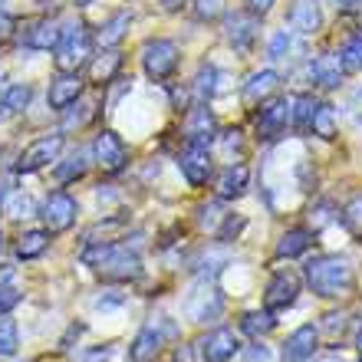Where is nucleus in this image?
<instances>
[{
    "instance_id": "nucleus-1",
    "label": "nucleus",
    "mask_w": 362,
    "mask_h": 362,
    "mask_svg": "<svg viewBox=\"0 0 362 362\" xmlns=\"http://www.w3.org/2000/svg\"><path fill=\"white\" fill-rule=\"evenodd\" d=\"M306 284L316 296L323 300H339V296H349L356 286V270L346 257H336V254H326V257H313L306 264Z\"/></svg>"
},
{
    "instance_id": "nucleus-2",
    "label": "nucleus",
    "mask_w": 362,
    "mask_h": 362,
    "mask_svg": "<svg viewBox=\"0 0 362 362\" xmlns=\"http://www.w3.org/2000/svg\"><path fill=\"white\" fill-rule=\"evenodd\" d=\"M83 260L103 276L105 284H129V280H139V276H142V260H139V254L119 247V244H89Z\"/></svg>"
},
{
    "instance_id": "nucleus-3",
    "label": "nucleus",
    "mask_w": 362,
    "mask_h": 362,
    "mask_svg": "<svg viewBox=\"0 0 362 362\" xmlns=\"http://www.w3.org/2000/svg\"><path fill=\"white\" fill-rule=\"evenodd\" d=\"M93 59V37L83 20H73L63 27V37L57 43V69L59 73H79Z\"/></svg>"
},
{
    "instance_id": "nucleus-4",
    "label": "nucleus",
    "mask_w": 362,
    "mask_h": 362,
    "mask_svg": "<svg viewBox=\"0 0 362 362\" xmlns=\"http://www.w3.org/2000/svg\"><path fill=\"white\" fill-rule=\"evenodd\" d=\"M224 313V296L218 293V286L201 280V284L191 286V293L185 296V316L194 320V323H211V320H221Z\"/></svg>"
},
{
    "instance_id": "nucleus-5",
    "label": "nucleus",
    "mask_w": 362,
    "mask_h": 362,
    "mask_svg": "<svg viewBox=\"0 0 362 362\" xmlns=\"http://www.w3.org/2000/svg\"><path fill=\"white\" fill-rule=\"evenodd\" d=\"M142 66L148 73V79L165 83L178 69V47H175L172 40H148L142 47Z\"/></svg>"
},
{
    "instance_id": "nucleus-6",
    "label": "nucleus",
    "mask_w": 362,
    "mask_h": 362,
    "mask_svg": "<svg viewBox=\"0 0 362 362\" xmlns=\"http://www.w3.org/2000/svg\"><path fill=\"white\" fill-rule=\"evenodd\" d=\"M63 145H66V139H63L59 132L57 135H43V139H37V142H30L17 158V172L20 175H33V172H40V168H47L49 162H57L59 155H63Z\"/></svg>"
},
{
    "instance_id": "nucleus-7",
    "label": "nucleus",
    "mask_w": 362,
    "mask_h": 362,
    "mask_svg": "<svg viewBox=\"0 0 362 362\" xmlns=\"http://www.w3.org/2000/svg\"><path fill=\"white\" fill-rule=\"evenodd\" d=\"M76 214H79V201L66 191H53L47 201H43V208H40V218L47 224L49 234H59V230H69L76 224Z\"/></svg>"
},
{
    "instance_id": "nucleus-8",
    "label": "nucleus",
    "mask_w": 362,
    "mask_h": 362,
    "mask_svg": "<svg viewBox=\"0 0 362 362\" xmlns=\"http://www.w3.org/2000/svg\"><path fill=\"white\" fill-rule=\"evenodd\" d=\"M93 152H95V165L109 175H119L125 165H129V148H125V142L119 139V132H112V129H105V132L95 135Z\"/></svg>"
},
{
    "instance_id": "nucleus-9",
    "label": "nucleus",
    "mask_w": 362,
    "mask_h": 362,
    "mask_svg": "<svg viewBox=\"0 0 362 362\" xmlns=\"http://www.w3.org/2000/svg\"><path fill=\"white\" fill-rule=\"evenodd\" d=\"M286 125H290V99H267V103H260L257 135L264 142H274L276 135H284Z\"/></svg>"
},
{
    "instance_id": "nucleus-10",
    "label": "nucleus",
    "mask_w": 362,
    "mask_h": 362,
    "mask_svg": "<svg viewBox=\"0 0 362 362\" xmlns=\"http://www.w3.org/2000/svg\"><path fill=\"white\" fill-rule=\"evenodd\" d=\"M238 353H240V339L234 336V329H228V326L211 329L208 339L201 343V362H230Z\"/></svg>"
},
{
    "instance_id": "nucleus-11",
    "label": "nucleus",
    "mask_w": 362,
    "mask_h": 362,
    "mask_svg": "<svg viewBox=\"0 0 362 362\" xmlns=\"http://www.w3.org/2000/svg\"><path fill=\"white\" fill-rule=\"evenodd\" d=\"M300 296V276L293 270H276L274 280L267 284V310L276 313V310H290Z\"/></svg>"
},
{
    "instance_id": "nucleus-12",
    "label": "nucleus",
    "mask_w": 362,
    "mask_h": 362,
    "mask_svg": "<svg viewBox=\"0 0 362 362\" xmlns=\"http://www.w3.org/2000/svg\"><path fill=\"white\" fill-rule=\"evenodd\" d=\"M224 37L238 53H247L254 47V40H257V17L254 13H240V10L228 13L224 17Z\"/></svg>"
},
{
    "instance_id": "nucleus-13",
    "label": "nucleus",
    "mask_w": 362,
    "mask_h": 362,
    "mask_svg": "<svg viewBox=\"0 0 362 362\" xmlns=\"http://www.w3.org/2000/svg\"><path fill=\"white\" fill-rule=\"evenodd\" d=\"M79 95H83V79H79V73H59V76L49 83L47 103L53 112H66L69 105L79 103Z\"/></svg>"
},
{
    "instance_id": "nucleus-14",
    "label": "nucleus",
    "mask_w": 362,
    "mask_h": 362,
    "mask_svg": "<svg viewBox=\"0 0 362 362\" xmlns=\"http://www.w3.org/2000/svg\"><path fill=\"white\" fill-rule=\"evenodd\" d=\"M59 37H63V27H59L57 20H33V23H27V30L20 33V43L27 49H40V53H47V49H57Z\"/></svg>"
},
{
    "instance_id": "nucleus-15",
    "label": "nucleus",
    "mask_w": 362,
    "mask_h": 362,
    "mask_svg": "<svg viewBox=\"0 0 362 362\" xmlns=\"http://www.w3.org/2000/svg\"><path fill=\"white\" fill-rule=\"evenodd\" d=\"M165 346V333L158 323H145L139 333H135L132 346H129V359L132 362H155L162 356Z\"/></svg>"
},
{
    "instance_id": "nucleus-16",
    "label": "nucleus",
    "mask_w": 362,
    "mask_h": 362,
    "mask_svg": "<svg viewBox=\"0 0 362 362\" xmlns=\"http://www.w3.org/2000/svg\"><path fill=\"white\" fill-rule=\"evenodd\" d=\"M290 27L300 37H316L323 30V7H320V0H293V7H290Z\"/></svg>"
},
{
    "instance_id": "nucleus-17",
    "label": "nucleus",
    "mask_w": 362,
    "mask_h": 362,
    "mask_svg": "<svg viewBox=\"0 0 362 362\" xmlns=\"http://www.w3.org/2000/svg\"><path fill=\"white\" fill-rule=\"evenodd\" d=\"M316 346H320V329L316 326H300V329H293V333L286 336L284 343V362H306L313 359Z\"/></svg>"
},
{
    "instance_id": "nucleus-18",
    "label": "nucleus",
    "mask_w": 362,
    "mask_h": 362,
    "mask_svg": "<svg viewBox=\"0 0 362 362\" xmlns=\"http://www.w3.org/2000/svg\"><path fill=\"white\" fill-rule=\"evenodd\" d=\"M178 168L185 175L191 188H201L204 181L211 178V155L208 148H198V145H188V152H181L178 158Z\"/></svg>"
},
{
    "instance_id": "nucleus-19",
    "label": "nucleus",
    "mask_w": 362,
    "mask_h": 362,
    "mask_svg": "<svg viewBox=\"0 0 362 362\" xmlns=\"http://www.w3.org/2000/svg\"><path fill=\"white\" fill-rule=\"evenodd\" d=\"M214 139H218V122H214L211 109H204V105H194V109H191V115H188V145L208 148Z\"/></svg>"
},
{
    "instance_id": "nucleus-20",
    "label": "nucleus",
    "mask_w": 362,
    "mask_h": 362,
    "mask_svg": "<svg viewBox=\"0 0 362 362\" xmlns=\"http://www.w3.org/2000/svg\"><path fill=\"white\" fill-rule=\"evenodd\" d=\"M280 86V73L276 69H260V73H250L247 83H244V103L247 105H260L267 103L270 95Z\"/></svg>"
},
{
    "instance_id": "nucleus-21",
    "label": "nucleus",
    "mask_w": 362,
    "mask_h": 362,
    "mask_svg": "<svg viewBox=\"0 0 362 362\" xmlns=\"http://www.w3.org/2000/svg\"><path fill=\"white\" fill-rule=\"evenodd\" d=\"M343 59H339V53H323L320 59H313L310 63V76H313V83L320 89H336L339 83H343Z\"/></svg>"
},
{
    "instance_id": "nucleus-22",
    "label": "nucleus",
    "mask_w": 362,
    "mask_h": 362,
    "mask_svg": "<svg viewBox=\"0 0 362 362\" xmlns=\"http://www.w3.org/2000/svg\"><path fill=\"white\" fill-rule=\"evenodd\" d=\"M250 185V172L247 165H228L224 172L214 178V191H218V198H240Z\"/></svg>"
},
{
    "instance_id": "nucleus-23",
    "label": "nucleus",
    "mask_w": 362,
    "mask_h": 362,
    "mask_svg": "<svg viewBox=\"0 0 362 362\" xmlns=\"http://www.w3.org/2000/svg\"><path fill=\"white\" fill-rule=\"evenodd\" d=\"M310 244H313V234H310V230H303V228L286 230L284 238L276 240V257L293 260V257H300V254H306V250H310Z\"/></svg>"
},
{
    "instance_id": "nucleus-24",
    "label": "nucleus",
    "mask_w": 362,
    "mask_h": 362,
    "mask_svg": "<svg viewBox=\"0 0 362 362\" xmlns=\"http://www.w3.org/2000/svg\"><path fill=\"white\" fill-rule=\"evenodd\" d=\"M316 105L320 103H316L313 95H306V93H300V95L290 99V125H293L296 132H310V122H313Z\"/></svg>"
},
{
    "instance_id": "nucleus-25",
    "label": "nucleus",
    "mask_w": 362,
    "mask_h": 362,
    "mask_svg": "<svg viewBox=\"0 0 362 362\" xmlns=\"http://www.w3.org/2000/svg\"><path fill=\"white\" fill-rule=\"evenodd\" d=\"M129 23H132V13H115L112 20H105L103 27H99V33H95V40L103 43V47H119L125 40V33H129Z\"/></svg>"
},
{
    "instance_id": "nucleus-26",
    "label": "nucleus",
    "mask_w": 362,
    "mask_h": 362,
    "mask_svg": "<svg viewBox=\"0 0 362 362\" xmlns=\"http://www.w3.org/2000/svg\"><path fill=\"white\" fill-rule=\"evenodd\" d=\"M122 69V53H115V49H109V53H103L99 59H93V66H89V76H93V83H99V86H105V83H112L115 73Z\"/></svg>"
},
{
    "instance_id": "nucleus-27",
    "label": "nucleus",
    "mask_w": 362,
    "mask_h": 362,
    "mask_svg": "<svg viewBox=\"0 0 362 362\" xmlns=\"http://www.w3.org/2000/svg\"><path fill=\"white\" fill-rule=\"evenodd\" d=\"M49 247V230H23V238L17 240V257L20 260H33L40 254H47Z\"/></svg>"
},
{
    "instance_id": "nucleus-28",
    "label": "nucleus",
    "mask_w": 362,
    "mask_h": 362,
    "mask_svg": "<svg viewBox=\"0 0 362 362\" xmlns=\"http://www.w3.org/2000/svg\"><path fill=\"white\" fill-rule=\"evenodd\" d=\"M276 326V320H274V313L270 310H247V313L240 316V329L244 333H250V336H267L270 329Z\"/></svg>"
},
{
    "instance_id": "nucleus-29",
    "label": "nucleus",
    "mask_w": 362,
    "mask_h": 362,
    "mask_svg": "<svg viewBox=\"0 0 362 362\" xmlns=\"http://www.w3.org/2000/svg\"><path fill=\"white\" fill-rule=\"evenodd\" d=\"M310 132L316 135V139H336V109L333 105H326L320 103L316 105V112H313V122H310Z\"/></svg>"
},
{
    "instance_id": "nucleus-30",
    "label": "nucleus",
    "mask_w": 362,
    "mask_h": 362,
    "mask_svg": "<svg viewBox=\"0 0 362 362\" xmlns=\"http://www.w3.org/2000/svg\"><path fill=\"white\" fill-rule=\"evenodd\" d=\"M86 158H89L86 152H73V155L66 158V162H59V165H57V178L63 181V185H69V181H79L83 175H86V168H89Z\"/></svg>"
},
{
    "instance_id": "nucleus-31",
    "label": "nucleus",
    "mask_w": 362,
    "mask_h": 362,
    "mask_svg": "<svg viewBox=\"0 0 362 362\" xmlns=\"http://www.w3.org/2000/svg\"><path fill=\"white\" fill-rule=\"evenodd\" d=\"M30 99H33V89L27 86V83H13V86L4 89V95H0V103L7 105V112H23L30 105Z\"/></svg>"
},
{
    "instance_id": "nucleus-32",
    "label": "nucleus",
    "mask_w": 362,
    "mask_h": 362,
    "mask_svg": "<svg viewBox=\"0 0 362 362\" xmlns=\"http://www.w3.org/2000/svg\"><path fill=\"white\" fill-rule=\"evenodd\" d=\"M221 79H224V76H221L214 66H204V69H201L198 76H194V86H191V89H194V95H198V103H204V99H211V95L218 93V89H221Z\"/></svg>"
},
{
    "instance_id": "nucleus-33",
    "label": "nucleus",
    "mask_w": 362,
    "mask_h": 362,
    "mask_svg": "<svg viewBox=\"0 0 362 362\" xmlns=\"http://www.w3.org/2000/svg\"><path fill=\"white\" fill-rule=\"evenodd\" d=\"M20 349V329L13 320L7 316H0V359H10V356H17Z\"/></svg>"
},
{
    "instance_id": "nucleus-34",
    "label": "nucleus",
    "mask_w": 362,
    "mask_h": 362,
    "mask_svg": "<svg viewBox=\"0 0 362 362\" xmlns=\"http://www.w3.org/2000/svg\"><path fill=\"white\" fill-rule=\"evenodd\" d=\"M339 59H343V69L346 73H359L362 69V37H353L339 49Z\"/></svg>"
},
{
    "instance_id": "nucleus-35",
    "label": "nucleus",
    "mask_w": 362,
    "mask_h": 362,
    "mask_svg": "<svg viewBox=\"0 0 362 362\" xmlns=\"http://www.w3.org/2000/svg\"><path fill=\"white\" fill-rule=\"evenodd\" d=\"M194 4V20L201 23H214L218 17H224V0H191Z\"/></svg>"
},
{
    "instance_id": "nucleus-36",
    "label": "nucleus",
    "mask_w": 362,
    "mask_h": 362,
    "mask_svg": "<svg viewBox=\"0 0 362 362\" xmlns=\"http://www.w3.org/2000/svg\"><path fill=\"white\" fill-rule=\"evenodd\" d=\"M343 224H346V230H349L353 238L362 240V194L359 198H353L343 208Z\"/></svg>"
},
{
    "instance_id": "nucleus-37",
    "label": "nucleus",
    "mask_w": 362,
    "mask_h": 362,
    "mask_svg": "<svg viewBox=\"0 0 362 362\" xmlns=\"http://www.w3.org/2000/svg\"><path fill=\"white\" fill-rule=\"evenodd\" d=\"M7 214L10 218H33L37 214V204H33V198L30 194H13V198L7 201Z\"/></svg>"
},
{
    "instance_id": "nucleus-38",
    "label": "nucleus",
    "mask_w": 362,
    "mask_h": 362,
    "mask_svg": "<svg viewBox=\"0 0 362 362\" xmlns=\"http://www.w3.org/2000/svg\"><path fill=\"white\" fill-rule=\"evenodd\" d=\"M293 49V37H290V30H276L274 40H270V59H286V53Z\"/></svg>"
},
{
    "instance_id": "nucleus-39",
    "label": "nucleus",
    "mask_w": 362,
    "mask_h": 362,
    "mask_svg": "<svg viewBox=\"0 0 362 362\" xmlns=\"http://www.w3.org/2000/svg\"><path fill=\"white\" fill-rule=\"evenodd\" d=\"M17 303H20V293H17V290H13L10 284H7V286H0V316H7Z\"/></svg>"
},
{
    "instance_id": "nucleus-40",
    "label": "nucleus",
    "mask_w": 362,
    "mask_h": 362,
    "mask_svg": "<svg viewBox=\"0 0 362 362\" xmlns=\"http://www.w3.org/2000/svg\"><path fill=\"white\" fill-rule=\"evenodd\" d=\"M274 4H276V0H247V7H250V13H254V17H267L270 10H274Z\"/></svg>"
},
{
    "instance_id": "nucleus-41",
    "label": "nucleus",
    "mask_w": 362,
    "mask_h": 362,
    "mask_svg": "<svg viewBox=\"0 0 362 362\" xmlns=\"http://www.w3.org/2000/svg\"><path fill=\"white\" fill-rule=\"evenodd\" d=\"M247 362H274V356H270L267 346H250V349H247Z\"/></svg>"
},
{
    "instance_id": "nucleus-42",
    "label": "nucleus",
    "mask_w": 362,
    "mask_h": 362,
    "mask_svg": "<svg viewBox=\"0 0 362 362\" xmlns=\"http://www.w3.org/2000/svg\"><path fill=\"white\" fill-rule=\"evenodd\" d=\"M175 362H198V356H194V346H191V343H181L178 349H175Z\"/></svg>"
},
{
    "instance_id": "nucleus-43",
    "label": "nucleus",
    "mask_w": 362,
    "mask_h": 362,
    "mask_svg": "<svg viewBox=\"0 0 362 362\" xmlns=\"http://www.w3.org/2000/svg\"><path fill=\"white\" fill-rule=\"evenodd\" d=\"M89 112H93L89 105H79V112H73V115H69V119H66V129H73V125H76V129H79V125H83V122H86V119H89Z\"/></svg>"
},
{
    "instance_id": "nucleus-44",
    "label": "nucleus",
    "mask_w": 362,
    "mask_h": 362,
    "mask_svg": "<svg viewBox=\"0 0 362 362\" xmlns=\"http://www.w3.org/2000/svg\"><path fill=\"white\" fill-rule=\"evenodd\" d=\"M10 33H13V20H10L7 13L0 10V40H4V37H10Z\"/></svg>"
},
{
    "instance_id": "nucleus-45",
    "label": "nucleus",
    "mask_w": 362,
    "mask_h": 362,
    "mask_svg": "<svg viewBox=\"0 0 362 362\" xmlns=\"http://www.w3.org/2000/svg\"><path fill=\"white\" fill-rule=\"evenodd\" d=\"M122 300H125L122 293H115V296H99V300H95V306H99V310H103V306H119Z\"/></svg>"
},
{
    "instance_id": "nucleus-46",
    "label": "nucleus",
    "mask_w": 362,
    "mask_h": 362,
    "mask_svg": "<svg viewBox=\"0 0 362 362\" xmlns=\"http://www.w3.org/2000/svg\"><path fill=\"white\" fill-rule=\"evenodd\" d=\"M13 280V267L10 264H0V286H7Z\"/></svg>"
},
{
    "instance_id": "nucleus-47",
    "label": "nucleus",
    "mask_w": 362,
    "mask_h": 362,
    "mask_svg": "<svg viewBox=\"0 0 362 362\" xmlns=\"http://www.w3.org/2000/svg\"><path fill=\"white\" fill-rule=\"evenodd\" d=\"M333 4H336L339 10H353V7H359L362 0H333Z\"/></svg>"
},
{
    "instance_id": "nucleus-48",
    "label": "nucleus",
    "mask_w": 362,
    "mask_h": 362,
    "mask_svg": "<svg viewBox=\"0 0 362 362\" xmlns=\"http://www.w3.org/2000/svg\"><path fill=\"white\" fill-rule=\"evenodd\" d=\"M7 194H10V181H7V178H0V204L7 201Z\"/></svg>"
},
{
    "instance_id": "nucleus-49",
    "label": "nucleus",
    "mask_w": 362,
    "mask_h": 362,
    "mask_svg": "<svg viewBox=\"0 0 362 362\" xmlns=\"http://www.w3.org/2000/svg\"><path fill=\"white\" fill-rule=\"evenodd\" d=\"M162 7H165V10H178L181 0H162Z\"/></svg>"
},
{
    "instance_id": "nucleus-50",
    "label": "nucleus",
    "mask_w": 362,
    "mask_h": 362,
    "mask_svg": "<svg viewBox=\"0 0 362 362\" xmlns=\"http://www.w3.org/2000/svg\"><path fill=\"white\" fill-rule=\"evenodd\" d=\"M356 349L362 353V326H359V333H356Z\"/></svg>"
},
{
    "instance_id": "nucleus-51",
    "label": "nucleus",
    "mask_w": 362,
    "mask_h": 362,
    "mask_svg": "<svg viewBox=\"0 0 362 362\" xmlns=\"http://www.w3.org/2000/svg\"><path fill=\"white\" fill-rule=\"evenodd\" d=\"M4 7H7V0H0V10H4Z\"/></svg>"
},
{
    "instance_id": "nucleus-52",
    "label": "nucleus",
    "mask_w": 362,
    "mask_h": 362,
    "mask_svg": "<svg viewBox=\"0 0 362 362\" xmlns=\"http://www.w3.org/2000/svg\"><path fill=\"white\" fill-rule=\"evenodd\" d=\"M0 247H4V230H0Z\"/></svg>"
}]
</instances>
